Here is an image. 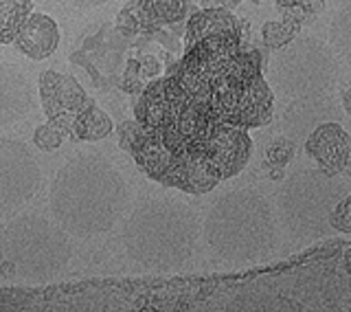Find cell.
<instances>
[{
  "instance_id": "277c9868",
  "label": "cell",
  "mask_w": 351,
  "mask_h": 312,
  "mask_svg": "<svg viewBox=\"0 0 351 312\" xmlns=\"http://www.w3.org/2000/svg\"><path fill=\"white\" fill-rule=\"evenodd\" d=\"M73 260V244L58 222L25 214L0 229V269L27 282L60 275Z\"/></svg>"
},
{
  "instance_id": "7c38bea8",
  "label": "cell",
  "mask_w": 351,
  "mask_h": 312,
  "mask_svg": "<svg viewBox=\"0 0 351 312\" xmlns=\"http://www.w3.org/2000/svg\"><path fill=\"white\" fill-rule=\"evenodd\" d=\"M40 104L51 124L71 135L73 119L88 104V97L73 75L47 71L40 77Z\"/></svg>"
},
{
  "instance_id": "cb8c5ba5",
  "label": "cell",
  "mask_w": 351,
  "mask_h": 312,
  "mask_svg": "<svg viewBox=\"0 0 351 312\" xmlns=\"http://www.w3.org/2000/svg\"><path fill=\"white\" fill-rule=\"evenodd\" d=\"M296 148H294V141L292 139H285V137H279L274 139L268 150H266V156H268V163L270 165H277V167H285L294 156Z\"/></svg>"
},
{
  "instance_id": "e0dca14e",
  "label": "cell",
  "mask_w": 351,
  "mask_h": 312,
  "mask_svg": "<svg viewBox=\"0 0 351 312\" xmlns=\"http://www.w3.org/2000/svg\"><path fill=\"white\" fill-rule=\"evenodd\" d=\"M246 31H248L246 22L235 18L228 9H202L186 22L184 49H189L191 44L213 36H239L244 40Z\"/></svg>"
},
{
  "instance_id": "f546056e",
  "label": "cell",
  "mask_w": 351,
  "mask_h": 312,
  "mask_svg": "<svg viewBox=\"0 0 351 312\" xmlns=\"http://www.w3.org/2000/svg\"><path fill=\"white\" fill-rule=\"evenodd\" d=\"M160 73V66L158 62L154 60V58H145L143 60V75L145 77H154V75H158Z\"/></svg>"
},
{
  "instance_id": "9c48e42d",
  "label": "cell",
  "mask_w": 351,
  "mask_h": 312,
  "mask_svg": "<svg viewBox=\"0 0 351 312\" xmlns=\"http://www.w3.org/2000/svg\"><path fill=\"white\" fill-rule=\"evenodd\" d=\"M270 60L268 84L285 99L323 97L336 84L338 62L332 47L314 36H296Z\"/></svg>"
},
{
  "instance_id": "6da1fadb",
  "label": "cell",
  "mask_w": 351,
  "mask_h": 312,
  "mask_svg": "<svg viewBox=\"0 0 351 312\" xmlns=\"http://www.w3.org/2000/svg\"><path fill=\"white\" fill-rule=\"evenodd\" d=\"M130 189L121 172L99 152H80L55 174L49 192L51 216L75 238L108 233L123 218Z\"/></svg>"
},
{
  "instance_id": "44dd1931",
  "label": "cell",
  "mask_w": 351,
  "mask_h": 312,
  "mask_svg": "<svg viewBox=\"0 0 351 312\" xmlns=\"http://www.w3.org/2000/svg\"><path fill=\"white\" fill-rule=\"evenodd\" d=\"M329 47L336 58L351 64V5L340 7L329 22Z\"/></svg>"
},
{
  "instance_id": "30bf717a",
  "label": "cell",
  "mask_w": 351,
  "mask_h": 312,
  "mask_svg": "<svg viewBox=\"0 0 351 312\" xmlns=\"http://www.w3.org/2000/svg\"><path fill=\"white\" fill-rule=\"evenodd\" d=\"M239 36H213L184 49V58L167 75H176L182 88L197 102H206L208 95L226 73L230 62L241 51Z\"/></svg>"
},
{
  "instance_id": "d6a6232c",
  "label": "cell",
  "mask_w": 351,
  "mask_h": 312,
  "mask_svg": "<svg viewBox=\"0 0 351 312\" xmlns=\"http://www.w3.org/2000/svg\"><path fill=\"white\" fill-rule=\"evenodd\" d=\"M345 269H347V273L351 275V249H349L347 255H345Z\"/></svg>"
},
{
  "instance_id": "5b68a950",
  "label": "cell",
  "mask_w": 351,
  "mask_h": 312,
  "mask_svg": "<svg viewBox=\"0 0 351 312\" xmlns=\"http://www.w3.org/2000/svg\"><path fill=\"white\" fill-rule=\"evenodd\" d=\"M347 196V181L323 170H296L283 178L277 192V225L294 242L327 236L329 216Z\"/></svg>"
},
{
  "instance_id": "7a4b0ae2",
  "label": "cell",
  "mask_w": 351,
  "mask_h": 312,
  "mask_svg": "<svg viewBox=\"0 0 351 312\" xmlns=\"http://www.w3.org/2000/svg\"><path fill=\"white\" fill-rule=\"evenodd\" d=\"M200 233L195 211L176 198H145L132 209L121 244L132 264L145 271H178L191 260Z\"/></svg>"
},
{
  "instance_id": "ba28073f",
  "label": "cell",
  "mask_w": 351,
  "mask_h": 312,
  "mask_svg": "<svg viewBox=\"0 0 351 312\" xmlns=\"http://www.w3.org/2000/svg\"><path fill=\"white\" fill-rule=\"evenodd\" d=\"M130 154L152 181L200 196L222 181L200 148L141 126Z\"/></svg>"
},
{
  "instance_id": "4fadbf2b",
  "label": "cell",
  "mask_w": 351,
  "mask_h": 312,
  "mask_svg": "<svg viewBox=\"0 0 351 312\" xmlns=\"http://www.w3.org/2000/svg\"><path fill=\"white\" fill-rule=\"evenodd\" d=\"M202 150L217 176L222 181H228L248 165L252 154V139L246 128L219 124Z\"/></svg>"
},
{
  "instance_id": "5bb4252c",
  "label": "cell",
  "mask_w": 351,
  "mask_h": 312,
  "mask_svg": "<svg viewBox=\"0 0 351 312\" xmlns=\"http://www.w3.org/2000/svg\"><path fill=\"white\" fill-rule=\"evenodd\" d=\"M305 152L318 163V170L336 176L349 165L351 135L336 121H323L305 137Z\"/></svg>"
},
{
  "instance_id": "f1b7e54d",
  "label": "cell",
  "mask_w": 351,
  "mask_h": 312,
  "mask_svg": "<svg viewBox=\"0 0 351 312\" xmlns=\"http://www.w3.org/2000/svg\"><path fill=\"white\" fill-rule=\"evenodd\" d=\"M327 3V0H301V3H299V7L305 11V14L307 16H310V14H316V11L318 9H321L323 5Z\"/></svg>"
},
{
  "instance_id": "2e32d148",
  "label": "cell",
  "mask_w": 351,
  "mask_h": 312,
  "mask_svg": "<svg viewBox=\"0 0 351 312\" xmlns=\"http://www.w3.org/2000/svg\"><path fill=\"white\" fill-rule=\"evenodd\" d=\"M16 49L29 60H47L60 47V27L51 16L33 14L20 27L14 40Z\"/></svg>"
},
{
  "instance_id": "603a6c76",
  "label": "cell",
  "mask_w": 351,
  "mask_h": 312,
  "mask_svg": "<svg viewBox=\"0 0 351 312\" xmlns=\"http://www.w3.org/2000/svg\"><path fill=\"white\" fill-rule=\"evenodd\" d=\"M62 141H64V132L55 126V124H44L40 126L36 132H33V143L44 150V152H53V150H58L62 146Z\"/></svg>"
},
{
  "instance_id": "3957f363",
  "label": "cell",
  "mask_w": 351,
  "mask_h": 312,
  "mask_svg": "<svg viewBox=\"0 0 351 312\" xmlns=\"http://www.w3.org/2000/svg\"><path fill=\"white\" fill-rule=\"evenodd\" d=\"M274 209L255 189H233L206 211L202 233L217 260L248 264L268 258L277 249Z\"/></svg>"
},
{
  "instance_id": "ac0fdd59",
  "label": "cell",
  "mask_w": 351,
  "mask_h": 312,
  "mask_svg": "<svg viewBox=\"0 0 351 312\" xmlns=\"http://www.w3.org/2000/svg\"><path fill=\"white\" fill-rule=\"evenodd\" d=\"M112 130H114L112 119H110L97 104L88 102L73 119L71 135L80 141H99V139H106Z\"/></svg>"
},
{
  "instance_id": "d6986e66",
  "label": "cell",
  "mask_w": 351,
  "mask_h": 312,
  "mask_svg": "<svg viewBox=\"0 0 351 312\" xmlns=\"http://www.w3.org/2000/svg\"><path fill=\"white\" fill-rule=\"evenodd\" d=\"M307 18V14L299 7L283 9L281 20H270L261 27V40L270 49H281L288 42H292L301 31V22Z\"/></svg>"
},
{
  "instance_id": "9a60e30c",
  "label": "cell",
  "mask_w": 351,
  "mask_h": 312,
  "mask_svg": "<svg viewBox=\"0 0 351 312\" xmlns=\"http://www.w3.org/2000/svg\"><path fill=\"white\" fill-rule=\"evenodd\" d=\"M33 108V88L18 66L0 62V128L14 126Z\"/></svg>"
},
{
  "instance_id": "8fae6325",
  "label": "cell",
  "mask_w": 351,
  "mask_h": 312,
  "mask_svg": "<svg viewBox=\"0 0 351 312\" xmlns=\"http://www.w3.org/2000/svg\"><path fill=\"white\" fill-rule=\"evenodd\" d=\"M40 183L42 170L33 152L18 139H0V214L25 205Z\"/></svg>"
},
{
  "instance_id": "ffe728a7",
  "label": "cell",
  "mask_w": 351,
  "mask_h": 312,
  "mask_svg": "<svg viewBox=\"0 0 351 312\" xmlns=\"http://www.w3.org/2000/svg\"><path fill=\"white\" fill-rule=\"evenodd\" d=\"M33 0H0V44L16 40L20 27L31 16Z\"/></svg>"
},
{
  "instance_id": "4dcf8cb0",
  "label": "cell",
  "mask_w": 351,
  "mask_h": 312,
  "mask_svg": "<svg viewBox=\"0 0 351 312\" xmlns=\"http://www.w3.org/2000/svg\"><path fill=\"white\" fill-rule=\"evenodd\" d=\"M343 108H345V113L351 117V88H347V91L343 93Z\"/></svg>"
},
{
  "instance_id": "d4e9b609",
  "label": "cell",
  "mask_w": 351,
  "mask_h": 312,
  "mask_svg": "<svg viewBox=\"0 0 351 312\" xmlns=\"http://www.w3.org/2000/svg\"><path fill=\"white\" fill-rule=\"evenodd\" d=\"M329 227L338 233H351V192L334 207L329 216Z\"/></svg>"
},
{
  "instance_id": "83f0119b",
  "label": "cell",
  "mask_w": 351,
  "mask_h": 312,
  "mask_svg": "<svg viewBox=\"0 0 351 312\" xmlns=\"http://www.w3.org/2000/svg\"><path fill=\"white\" fill-rule=\"evenodd\" d=\"M64 3L75 7V9H93V7H99V5H106L108 0H64Z\"/></svg>"
},
{
  "instance_id": "8992f818",
  "label": "cell",
  "mask_w": 351,
  "mask_h": 312,
  "mask_svg": "<svg viewBox=\"0 0 351 312\" xmlns=\"http://www.w3.org/2000/svg\"><path fill=\"white\" fill-rule=\"evenodd\" d=\"M134 115L143 128L184 141L200 150L219 126L208 106L186 93L176 75L147 84L136 102Z\"/></svg>"
},
{
  "instance_id": "52a82bcc",
  "label": "cell",
  "mask_w": 351,
  "mask_h": 312,
  "mask_svg": "<svg viewBox=\"0 0 351 312\" xmlns=\"http://www.w3.org/2000/svg\"><path fill=\"white\" fill-rule=\"evenodd\" d=\"M204 104L219 124L266 128L272 121L274 91L261 75V53L239 51Z\"/></svg>"
},
{
  "instance_id": "7402d4cb",
  "label": "cell",
  "mask_w": 351,
  "mask_h": 312,
  "mask_svg": "<svg viewBox=\"0 0 351 312\" xmlns=\"http://www.w3.org/2000/svg\"><path fill=\"white\" fill-rule=\"evenodd\" d=\"M141 7L149 18L160 22H178L186 14L184 0H141Z\"/></svg>"
},
{
  "instance_id": "1f68e13d",
  "label": "cell",
  "mask_w": 351,
  "mask_h": 312,
  "mask_svg": "<svg viewBox=\"0 0 351 312\" xmlns=\"http://www.w3.org/2000/svg\"><path fill=\"white\" fill-rule=\"evenodd\" d=\"M274 3H277L281 9H292V7H299L301 0H274ZM299 9H301V7H299Z\"/></svg>"
},
{
  "instance_id": "4316f807",
  "label": "cell",
  "mask_w": 351,
  "mask_h": 312,
  "mask_svg": "<svg viewBox=\"0 0 351 312\" xmlns=\"http://www.w3.org/2000/svg\"><path fill=\"white\" fill-rule=\"evenodd\" d=\"M244 0H202L204 9H233ZM252 5H259V0H250Z\"/></svg>"
},
{
  "instance_id": "484cf974",
  "label": "cell",
  "mask_w": 351,
  "mask_h": 312,
  "mask_svg": "<svg viewBox=\"0 0 351 312\" xmlns=\"http://www.w3.org/2000/svg\"><path fill=\"white\" fill-rule=\"evenodd\" d=\"M119 146H121V150H125V152H130V148H132V143L136 141V137H138V132H141V124L134 119V121H123V124L119 126Z\"/></svg>"
}]
</instances>
